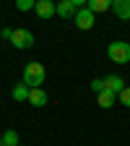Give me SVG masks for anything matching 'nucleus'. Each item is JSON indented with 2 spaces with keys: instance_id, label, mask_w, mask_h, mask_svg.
Instances as JSON below:
<instances>
[{
  "instance_id": "obj_3",
  "label": "nucleus",
  "mask_w": 130,
  "mask_h": 146,
  "mask_svg": "<svg viewBox=\"0 0 130 146\" xmlns=\"http://www.w3.org/2000/svg\"><path fill=\"white\" fill-rule=\"evenodd\" d=\"M11 44H13L16 50H29V47L34 44V34H31L29 29H13V39H11Z\"/></svg>"
},
{
  "instance_id": "obj_17",
  "label": "nucleus",
  "mask_w": 130,
  "mask_h": 146,
  "mask_svg": "<svg viewBox=\"0 0 130 146\" xmlns=\"http://www.w3.org/2000/svg\"><path fill=\"white\" fill-rule=\"evenodd\" d=\"M0 36L11 42V39H13V29H11V26H3V29H0Z\"/></svg>"
},
{
  "instance_id": "obj_8",
  "label": "nucleus",
  "mask_w": 130,
  "mask_h": 146,
  "mask_svg": "<svg viewBox=\"0 0 130 146\" xmlns=\"http://www.w3.org/2000/svg\"><path fill=\"white\" fill-rule=\"evenodd\" d=\"M29 104L31 107H44L47 104V91L44 89H29Z\"/></svg>"
},
{
  "instance_id": "obj_9",
  "label": "nucleus",
  "mask_w": 130,
  "mask_h": 146,
  "mask_svg": "<svg viewBox=\"0 0 130 146\" xmlns=\"http://www.w3.org/2000/svg\"><path fill=\"white\" fill-rule=\"evenodd\" d=\"M76 5H73V0H63V3H57V16L63 18H76Z\"/></svg>"
},
{
  "instance_id": "obj_13",
  "label": "nucleus",
  "mask_w": 130,
  "mask_h": 146,
  "mask_svg": "<svg viewBox=\"0 0 130 146\" xmlns=\"http://www.w3.org/2000/svg\"><path fill=\"white\" fill-rule=\"evenodd\" d=\"M115 99H117V94H112V91H102V94L96 97V102H99V107H104V110H109V107H112L115 104Z\"/></svg>"
},
{
  "instance_id": "obj_5",
  "label": "nucleus",
  "mask_w": 130,
  "mask_h": 146,
  "mask_svg": "<svg viewBox=\"0 0 130 146\" xmlns=\"http://www.w3.org/2000/svg\"><path fill=\"white\" fill-rule=\"evenodd\" d=\"M36 16L39 18H52L55 13H57V5L52 3V0H36Z\"/></svg>"
},
{
  "instance_id": "obj_7",
  "label": "nucleus",
  "mask_w": 130,
  "mask_h": 146,
  "mask_svg": "<svg viewBox=\"0 0 130 146\" xmlns=\"http://www.w3.org/2000/svg\"><path fill=\"white\" fill-rule=\"evenodd\" d=\"M112 13L120 21H130V0H115L112 3Z\"/></svg>"
},
{
  "instance_id": "obj_2",
  "label": "nucleus",
  "mask_w": 130,
  "mask_h": 146,
  "mask_svg": "<svg viewBox=\"0 0 130 146\" xmlns=\"http://www.w3.org/2000/svg\"><path fill=\"white\" fill-rule=\"evenodd\" d=\"M107 55H109V60H112V63L125 65V63H130V44L127 42H109Z\"/></svg>"
},
{
  "instance_id": "obj_16",
  "label": "nucleus",
  "mask_w": 130,
  "mask_h": 146,
  "mask_svg": "<svg viewBox=\"0 0 130 146\" xmlns=\"http://www.w3.org/2000/svg\"><path fill=\"white\" fill-rule=\"evenodd\" d=\"M91 89H94L96 94H102V91H104V78H94V81H91Z\"/></svg>"
},
{
  "instance_id": "obj_18",
  "label": "nucleus",
  "mask_w": 130,
  "mask_h": 146,
  "mask_svg": "<svg viewBox=\"0 0 130 146\" xmlns=\"http://www.w3.org/2000/svg\"><path fill=\"white\" fill-rule=\"evenodd\" d=\"M18 146H21V143H18Z\"/></svg>"
},
{
  "instance_id": "obj_14",
  "label": "nucleus",
  "mask_w": 130,
  "mask_h": 146,
  "mask_svg": "<svg viewBox=\"0 0 130 146\" xmlns=\"http://www.w3.org/2000/svg\"><path fill=\"white\" fill-rule=\"evenodd\" d=\"M16 8H18V11H34V8H36V3H34V0H18Z\"/></svg>"
},
{
  "instance_id": "obj_4",
  "label": "nucleus",
  "mask_w": 130,
  "mask_h": 146,
  "mask_svg": "<svg viewBox=\"0 0 130 146\" xmlns=\"http://www.w3.org/2000/svg\"><path fill=\"white\" fill-rule=\"evenodd\" d=\"M76 26L78 29H83V31H88V29H94V24H96V18H94V13H91L88 8H81L78 13H76Z\"/></svg>"
},
{
  "instance_id": "obj_11",
  "label": "nucleus",
  "mask_w": 130,
  "mask_h": 146,
  "mask_svg": "<svg viewBox=\"0 0 130 146\" xmlns=\"http://www.w3.org/2000/svg\"><path fill=\"white\" fill-rule=\"evenodd\" d=\"M86 8L91 11V13H104V11H109V8H112V3H109V0H88V3H86Z\"/></svg>"
},
{
  "instance_id": "obj_1",
  "label": "nucleus",
  "mask_w": 130,
  "mask_h": 146,
  "mask_svg": "<svg viewBox=\"0 0 130 146\" xmlns=\"http://www.w3.org/2000/svg\"><path fill=\"white\" fill-rule=\"evenodd\" d=\"M44 78H47V70H44L42 63H26V68H24V78H21V81H24L29 89H42Z\"/></svg>"
},
{
  "instance_id": "obj_12",
  "label": "nucleus",
  "mask_w": 130,
  "mask_h": 146,
  "mask_svg": "<svg viewBox=\"0 0 130 146\" xmlns=\"http://www.w3.org/2000/svg\"><path fill=\"white\" fill-rule=\"evenodd\" d=\"M21 141H18V133L13 131V128H8V131L0 136V146H18Z\"/></svg>"
},
{
  "instance_id": "obj_6",
  "label": "nucleus",
  "mask_w": 130,
  "mask_h": 146,
  "mask_svg": "<svg viewBox=\"0 0 130 146\" xmlns=\"http://www.w3.org/2000/svg\"><path fill=\"white\" fill-rule=\"evenodd\" d=\"M104 89H107V91H112V94H120V91L125 89L122 76H117V73H109V76L104 78Z\"/></svg>"
},
{
  "instance_id": "obj_10",
  "label": "nucleus",
  "mask_w": 130,
  "mask_h": 146,
  "mask_svg": "<svg viewBox=\"0 0 130 146\" xmlns=\"http://www.w3.org/2000/svg\"><path fill=\"white\" fill-rule=\"evenodd\" d=\"M11 97L16 99V102H29V86L21 81V84H16L13 89H11Z\"/></svg>"
},
{
  "instance_id": "obj_15",
  "label": "nucleus",
  "mask_w": 130,
  "mask_h": 146,
  "mask_svg": "<svg viewBox=\"0 0 130 146\" xmlns=\"http://www.w3.org/2000/svg\"><path fill=\"white\" fill-rule=\"evenodd\" d=\"M117 97H120V102H122L125 107H130V86H125V89L120 91V94H117Z\"/></svg>"
}]
</instances>
